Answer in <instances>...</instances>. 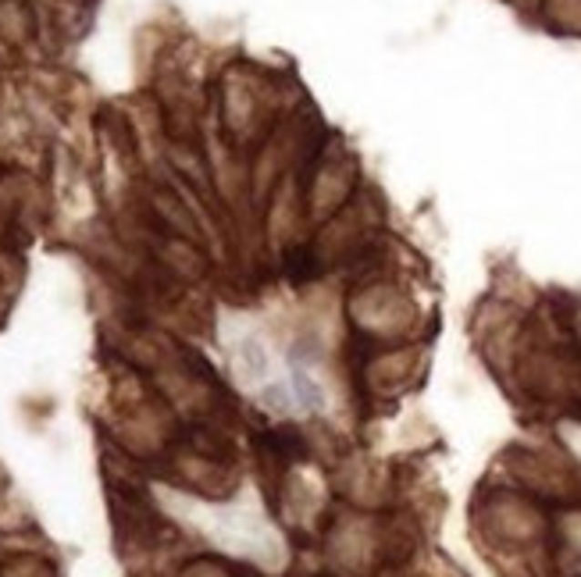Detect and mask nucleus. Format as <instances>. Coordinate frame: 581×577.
<instances>
[{
	"mask_svg": "<svg viewBox=\"0 0 581 577\" xmlns=\"http://www.w3.org/2000/svg\"><path fill=\"white\" fill-rule=\"evenodd\" d=\"M292 392H296L300 407H307V410H321L325 407V389L314 381V374L307 368H292Z\"/></svg>",
	"mask_w": 581,
	"mask_h": 577,
	"instance_id": "obj_1",
	"label": "nucleus"
}]
</instances>
